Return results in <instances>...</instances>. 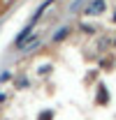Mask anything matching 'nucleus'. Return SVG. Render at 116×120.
<instances>
[{
    "label": "nucleus",
    "mask_w": 116,
    "mask_h": 120,
    "mask_svg": "<svg viewBox=\"0 0 116 120\" xmlns=\"http://www.w3.org/2000/svg\"><path fill=\"white\" fill-rule=\"evenodd\" d=\"M109 97H112V95H109V90H107V83L100 81V83H98V90H95V104L98 106H107L112 102Z\"/></svg>",
    "instance_id": "obj_1"
},
{
    "label": "nucleus",
    "mask_w": 116,
    "mask_h": 120,
    "mask_svg": "<svg viewBox=\"0 0 116 120\" xmlns=\"http://www.w3.org/2000/svg\"><path fill=\"white\" fill-rule=\"evenodd\" d=\"M107 9V2L104 0H93L88 7H84V16H100Z\"/></svg>",
    "instance_id": "obj_2"
},
{
    "label": "nucleus",
    "mask_w": 116,
    "mask_h": 120,
    "mask_svg": "<svg viewBox=\"0 0 116 120\" xmlns=\"http://www.w3.org/2000/svg\"><path fill=\"white\" fill-rule=\"evenodd\" d=\"M67 35H70V28H60V30L56 32V35H54V39H51V42H56V44H58V42L67 39Z\"/></svg>",
    "instance_id": "obj_3"
},
{
    "label": "nucleus",
    "mask_w": 116,
    "mask_h": 120,
    "mask_svg": "<svg viewBox=\"0 0 116 120\" xmlns=\"http://www.w3.org/2000/svg\"><path fill=\"white\" fill-rule=\"evenodd\" d=\"M102 69H104V72H112V69H114V62H112V58H102Z\"/></svg>",
    "instance_id": "obj_4"
},
{
    "label": "nucleus",
    "mask_w": 116,
    "mask_h": 120,
    "mask_svg": "<svg viewBox=\"0 0 116 120\" xmlns=\"http://www.w3.org/2000/svg\"><path fill=\"white\" fill-rule=\"evenodd\" d=\"M37 120H54V111H49V109H46V111H42V113L37 116Z\"/></svg>",
    "instance_id": "obj_5"
},
{
    "label": "nucleus",
    "mask_w": 116,
    "mask_h": 120,
    "mask_svg": "<svg viewBox=\"0 0 116 120\" xmlns=\"http://www.w3.org/2000/svg\"><path fill=\"white\" fill-rule=\"evenodd\" d=\"M5 81H12V74L9 72H2L0 74V83H5Z\"/></svg>",
    "instance_id": "obj_6"
},
{
    "label": "nucleus",
    "mask_w": 116,
    "mask_h": 120,
    "mask_svg": "<svg viewBox=\"0 0 116 120\" xmlns=\"http://www.w3.org/2000/svg\"><path fill=\"white\" fill-rule=\"evenodd\" d=\"M5 99H7V95H2V92H0V104H2Z\"/></svg>",
    "instance_id": "obj_7"
},
{
    "label": "nucleus",
    "mask_w": 116,
    "mask_h": 120,
    "mask_svg": "<svg viewBox=\"0 0 116 120\" xmlns=\"http://www.w3.org/2000/svg\"><path fill=\"white\" fill-rule=\"evenodd\" d=\"M112 23H114V26H116V12H114V16H112Z\"/></svg>",
    "instance_id": "obj_8"
},
{
    "label": "nucleus",
    "mask_w": 116,
    "mask_h": 120,
    "mask_svg": "<svg viewBox=\"0 0 116 120\" xmlns=\"http://www.w3.org/2000/svg\"><path fill=\"white\" fill-rule=\"evenodd\" d=\"M112 46H114V49H116V37H114V39H112Z\"/></svg>",
    "instance_id": "obj_9"
}]
</instances>
